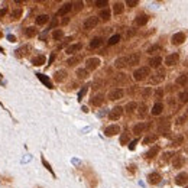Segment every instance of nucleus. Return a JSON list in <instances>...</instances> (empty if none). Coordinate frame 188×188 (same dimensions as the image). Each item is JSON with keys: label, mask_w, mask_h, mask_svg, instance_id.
I'll use <instances>...</instances> for the list:
<instances>
[{"label": "nucleus", "mask_w": 188, "mask_h": 188, "mask_svg": "<svg viewBox=\"0 0 188 188\" xmlns=\"http://www.w3.org/2000/svg\"><path fill=\"white\" fill-rule=\"evenodd\" d=\"M148 20H149L148 15H139V16L135 19V23L138 25V26H145V25L148 23Z\"/></svg>", "instance_id": "14"}, {"label": "nucleus", "mask_w": 188, "mask_h": 188, "mask_svg": "<svg viewBox=\"0 0 188 188\" xmlns=\"http://www.w3.org/2000/svg\"><path fill=\"white\" fill-rule=\"evenodd\" d=\"M80 61H81V57H80V55H77V57L70 58V59L67 61V64H68L70 67H73V65H75V64H78Z\"/></svg>", "instance_id": "32"}, {"label": "nucleus", "mask_w": 188, "mask_h": 188, "mask_svg": "<svg viewBox=\"0 0 188 188\" xmlns=\"http://www.w3.org/2000/svg\"><path fill=\"white\" fill-rule=\"evenodd\" d=\"M36 33H38V29H36L35 26H29V28L25 29V36H26V38H33Z\"/></svg>", "instance_id": "15"}, {"label": "nucleus", "mask_w": 188, "mask_h": 188, "mask_svg": "<svg viewBox=\"0 0 188 188\" xmlns=\"http://www.w3.org/2000/svg\"><path fill=\"white\" fill-rule=\"evenodd\" d=\"M87 93V87H82L81 90H80V93H78V101H81L82 97H84V94Z\"/></svg>", "instance_id": "41"}, {"label": "nucleus", "mask_w": 188, "mask_h": 188, "mask_svg": "<svg viewBox=\"0 0 188 188\" xmlns=\"http://www.w3.org/2000/svg\"><path fill=\"white\" fill-rule=\"evenodd\" d=\"M20 15H22V10H20V9H17V10H13L12 17H13V19H19V17H20Z\"/></svg>", "instance_id": "42"}, {"label": "nucleus", "mask_w": 188, "mask_h": 188, "mask_svg": "<svg viewBox=\"0 0 188 188\" xmlns=\"http://www.w3.org/2000/svg\"><path fill=\"white\" fill-rule=\"evenodd\" d=\"M107 4V0H98V1H96V6L97 7H104Z\"/></svg>", "instance_id": "44"}, {"label": "nucleus", "mask_w": 188, "mask_h": 188, "mask_svg": "<svg viewBox=\"0 0 188 188\" xmlns=\"http://www.w3.org/2000/svg\"><path fill=\"white\" fill-rule=\"evenodd\" d=\"M42 164L46 166V169H48V171L51 172V174H54V172H52V168H51V165H49L48 162H46V159H45V158H42Z\"/></svg>", "instance_id": "46"}, {"label": "nucleus", "mask_w": 188, "mask_h": 188, "mask_svg": "<svg viewBox=\"0 0 188 188\" xmlns=\"http://www.w3.org/2000/svg\"><path fill=\"white\" fill-rule=\"evenodd\" d=\"M32 64L36 67H41L45 64V57L43 55H36L35 58H32Z\"/></svg>", "instance_id": "17"}, {"label": "nucleus", "mask_w": 188, "mask_h": 188, "mask_svg": "<svg viewBox=\"0 0 188 188\" xmlns=\"http://www.w3.org/2000/svg\"><path fill=\"white\" fill-rule=\"evenodd\" d=\"M162 94H164L162 90H156V96H158V97H162Z\"/></svg>", "instance_id": "54"}, {"label": "nucleus", "mask_w": 188, "mask_h": 188, "mask_svg": "<svg viewBox=\"0 0 188 188\" xmlns=\"http://www.w3.org/2000/svg\"><path fill=\"white\" fill-rule=\"evenodd\" d=\"M188 181V174L185 172H182V174H178L177 175V178H175V182L178 184V185H185Z\"/></svg>", "instance_id": "13"}, {"label": "nucleus", "mask_w": 188, "mask_h": 188, "mask_svg": "<svg viewBox=\"0 0 188 188\" xmlns=\"http://www.w3.org/2000/svg\"><path fill=\"white\" fill-rule=\"evenodd\" d=\"M65 77H67V71H64V70H59V71H57L55 73V81L57 82H61V81H64L65 80Z\"/></svg>", "instance_id": "18"}, {"label": "nucleus", "mask_w": 188, "mask_h": 188, "mask_svg": "<svg viewBox=\"0 0 188 188\" xmlns=\"http://www.w3.org/2000/svg\"><path fill=\"white\" fill-rule=\"evenodd\" d=\"M36 75H38V78H39V80H41L48 88H52V82H51V80H49L46 75H43V74H36Z\"/></svg>", "instance_id": "21"}, {"label": "nucleus", "mask_w": 188, "mask_h": 188, "mask_svg": "<svg viewBox=\"0 0 188 188\" xmlns=\"http://www.w3.org/2000/svg\"><path fill=\"white\" fill-rule=\"evenodd\" d=\"M81 7H82V1H78V3H75V9H77V10H81Z\"/></svg>", "instance_id": "52"}, {"label": "nucleus", "mask_w": 188, "mask_h": 188, "mask_svg": "<svg viewBox=\"0 0 188 188\" xmlns=\"http://www.w3.org/2000/svg\"><path fill=\"white\" fill-rule=\"evenodd\" d=\"M180 101L181 103H187L188 101V88H185L184 91L180 93Z\"/></svg>", "instance_id": "34"}, {"label": "nucleus", "mask_w": 188, "mask_h": 188, "mask_svg": "<svg viewBox=\"0 0 188 188\" xmlns=\"http://www.w3.org/2000/svg\"><path fill=\"white\" fill-rule=\"evenodd\" d=\"M98 23V17L97 16H90V17H87L85 20H84V29L85 31H90V29H93V28H96Z\"/></svg>", "instance_id": "2"}, {"label": "nucleus", "mask_w": 188, "mask_h": 188, "mask_svg": "<svg viewBox=\"0 0 188 188\" xmlns=\"http://www.w3.org/2000/svg\"><path fill=\"white\" fill-rule=\"evenodd\" d=\"M71 9H73V3H65L64 6L59 7V10L57 12V15L58 16H64V15H67V13L71 10Z\"/></svg>", "instance_id": "12"}, {"label": "nucleus", "mask_w": 188, "mask_h": 188, "mask_svg": "<svg viewBox=\"0 0 188 188\" xmlns=\"http://www.w3.org/2000/svg\"><path fill=\"white\" fill-rule=\"evenodd\" d=\"M123 94H124V91L122 88H115V90H112L109 93V98L110 100H119V98L123 97Z\"/></svg>", "instance_id": "9"}, {"label": "nucleus", "mask_w": 188, "mask_h": 188, "mask_svg": "<svg viewBox=\"0 0 188 188\" xmlns=\"http://www.w3.org/2000/svg\"><path fill=\"white\" fill-rule=\"evenodd\" d=\"M127 140H129V136H127V135L124 133V135H123L122 138H120V143H126Z\"/></svg>", "instance_id": "48"}, {"label": "nucleus", "mask_w": 188, "mask_h": 188, "mask_svg": "<svg viewBox=\"0 0 188 188\" xmlns=\"http://www.w3.org/2000/svg\"><path fill=\"white\" fill-rule=\"evenodd\" d=\"M178 61H180V55L175 52V54H171V55H168V57L165 58V64L168 67H174L178 64Z\"/></svg>", "instance_id": "4"}, {"label": "nucleus", "mask_w": 188, "mask_h": 188, "mask_svg": "<svg viewBox=\"0 0 188 188\" xmlns=\"http://www.w3.org/2000/svg\"><path fill=\"white\" fill-rule=\"evenodd\" d=\"M184 42H185V33L177 32L172 35V43H174V45H181V43H184Z\"/></svg>", "instance_id": "6"}, {"label": "nucleus", "mask_w": 188, "mask_h": 188, "mask_svg": "<svg viewBox=\"0 0 188 188\" xmlns=\"http://www.w3.org/2000/svg\"><path fill=\"white\" fill-rule=\"evenodd\" d=\"M164 75H165L164 71H159V73H156L155 75L151 78V82H152V84H158V82H161L162 80H164Z\"/></svg>", "instance_id": "16"}, {"label": "nucleus", "mask_w": 188, "mask_h": 188, "mask_svg": "<svg viewBox=\"0 0 188 188\" xmlns=\"http://www.w3.org/2000/svg\"><path fill=\"white\" fill-rule=\"evenodd\" d=\"M139 61H140V55H139V54H132V55H129V67L139 64Z\"/></svg>", "instance_id": "20"}, {"label": "nucleus", "mask_w": 188, "mask_h": 188, "mask_svg": "<svg viewBox=\"0 0 188 188\" xmlns=\"http://www.w3.org/2000/svg\"><path fill=\"white\" fill-rule=\"evenodd\" d=\"M115 65H116V68H124V67H129V55L117 58V59L115 61Z\"/></svg>", "instance_id": "7"}, {"label": "nucleus", "mask_w": 188, "mask_h": 188, "mask_svg": "<svg viewBox=\"0 0 188 188\" xmlns=\"http://www.w3.org/2000/svg\"><path fill=\"white\" fill-rule=\"evenodd\" d=\"M100 45H101V38H94V39L90 42V48H91V49L98 48Z\"/></svg>", "instance_id": "33"}, {"label": "nucleus", "mask_w": 188, "mask_h": 188, "mask_svg": "<svg viewBox=\"0 0 188 188\" xmlns=\"http://www.w3.org/2000/svg\"><path fill=\"white\" fill-rule=\"evenodd\" d=\"M149 94H151V88L148 87V88H145V90H143V97H146V96H149Z\"/></svg>", "instance_id": "51"}, {"label": "nucleus", "mask_w": 188, "mask_h": 188, "mask_svg": "<svg viewBox=\"0 0 188 188\" xmlns=\"http://www.w3.org/2000/svg\"><path fill=\"white\" fill-rule=\"evenodd\" d=\"M110 15H112V13H110L109 9H103V10L100 12V16L98 17H101L103 20H109V19H110Z\"/></svg>", "instance_id": "31"}, {"label": "nucleus", "mask_w": 188, "mask_h": 188, "mask_svg": "<svg viewBox=\"0 0 188 188\" xmlns=\"http://www.w3.org/2000/svg\"><path fill=\"white\" fill-rule=\"evenodd\" d=\"M98 65H100V59H98V58H88V59L85 61V70H87V71H93V70H96Z\"/></svg>", "instance_id": "3"}, {"label": "nucleus", "mask_w": 188, "mask_h": 188, "mask_svg": "<svg viewBox=\"0 0 188 188\" xmlns=\"http://www.w3.org/2000/svg\"><path fill=\"white\" fill-rule=\"evenodd\" d=\"M104 133H106V136H115L117 133H120V127L117 124H112L104 130Z\"/></svg>", "instance_id": "10"}, {"label": "nucleus", "mask_w": 188, "mask_h": 188, "mask_svg": "<svg viewBox=\"0 0 188 188\" xmlns=\"http://www.w3.org/2000/svg\"><path fill=\"white\" fill-rule=\"evenodd\" d=\"M48 19H49L48 15H39L36 17V25H45L48 22Z\"/></svg>", "instance_id": "29"}, {"label": "nucleus", "mask_w": 188, "mask_h": 188, "mask_svg": "<svg viewBox=\"0 0 188 188\" xmlns=\"http://www.w3.org/2000/svg\"><path fill=\"white\" fill-rule=\"evenodd\" d=\"M119 41H120V35H113V36L109 39V45H116Z\"/></svg>", "instance_id": "39"}, {"label": "nucleus", "mask_w": 188, "mask_h": 188, "mask_svg": "<svg viewBox=\"0 0 188 188\" xmlns=\"http://www.w3.org/2000/svg\"><path fill=\"white\" fill-rule=\"evenodd\" d=\"M187 115H188V109H187Z\"/></svg>", "instance_id": "57"}, {"label": "nucleus", "mask_w": 188, "mask_h": 188, "mask_svg": "<svg viewBox=\"0 0 188 188\" xmlns=\"http://www.w3.org/2000/svg\"><path fill=\"white\" fill-rule=\"evenodd\" d=\"M136 107H138V104H136L135 101H132V103H129V104L126 106V112H127V113H133V112L136 110Z\"/></svg>", "instance_id": "37"}, {"label": "nucleus", "mask_w": 188, "mask_h": 188, "mask_svg": "<svg viewBox=\"0 0 188 188\" xmlns=\"http://www.w3.org/2000/svg\"><path fill=\"white\" fill-rule=\"evenodd\" d=\"M1 36H3V35H1V32H0V38H1Z\"/></svg>", "instance_id": "56"}, {"label": "nucleus", "mask_w": 188, "mask_h": 188, "mask_svg": "<svg viewBox=\"0 0 188 188\" xmlns=\"http://www.w3.org/2000/svg\"><path fill=\"white\" fill-rule=\"evenodd\" d=\"M81 48H82V43H81V42H77V43H73V45H70V46L65 49V52L68 54V55H74L75 52H78V51H80Z\"/></svg>", "instance_id": "8"}, {"label": "nucleus", "mask_w": 188, "mask_h": 188, "mask_svg": "<svg viewBox=\"0 0 188 188\" xmlns=\"http://www.w3.org/2000/svg\"><path fill=\"white\" fill-rule=\"evenodd\" d=\"M184 162H185V161H184L182 156H175V158L172 159V165H174L175 168H181V166L184 165Z\"/></svg>", "instance_id": "22"}, {"label": "nucleus", "mask_w": 188, "mask_h": 188, "mask_svg": "<svg viewBox=\"0 0 188 188\" xmlns=\"http://www.w3.org/2000/svg\"><path fill=\"white\" fill-rule=\"evenodd\" d=\"M138 3H139L138 0H127V1H126V4H127V6H130V7H133V6H136Z\"/></svg>", "instance_id": "47"}, {"label": "nucleus", "mask_w": 188, "mask_h": 188, "mask_svg": "<svg viewBox=\"0 0 188 188\" xmlns=\"http://www.w3.org/2000/svg\"><path fill=\"white\" fill-rule=\"evenodd\" d=\"M161 62H162V58H161V57H154V58H151L149 65L154 67V68H158V67L161 65Z\"/></svg>", "instance_id": "25"}, {"label": "nucleus", "mask_w": 188, "mask_h": 188, "mask_svg": "<svg viewBox=\"0 0 188 188\" xmlns=\"http://www.w3.org/2000/svg\"><path fill=\"white\" fill-rule=\"evenodd\" d=\"M62 36H64V32H62L61 29H57V31H54V32H52V38H54L55 41H59Z\"/></svg>", "instance_id": "36"}, {"label": "nucleus", "mask_w": 188, "mask_h": 188, "mask_svg": "<svg viewBox=\"0 0 188 188\" xmlns=\"http://www.w3.org/2000/svg\"><path fill=\"white\" fill-rule=\"evenodd\" d=\"M156 51H161V46H159V45H154V46H151V48L148 49V54H155Z\"/></svg>", "instance_id": "40"}, {"label": "nucleus", "mask_w": 188, "mask_h": 188, "mask_svg": "<svg viewBox=\"0 0 188 188\" xmlns=\"http://www.w3.org/2000/svg\"><path fill=\"white\" fill-rule=\"evenodd\" d=\"M123 9H124L123 3L117 1V3H115V6H113V12H115V15H120V13L123 12Z\"/></svg>", "instance_id": "27"}, {"label": "nucleus", "mask_w": 188, "mask_h": 188, "mask_svg": "<svg viewBox=\"0 0 188 188\" xmlns=\"http://www.w3.org/2000/svg\"><path fill=\"white\" fill-rule=\"evenodd\" d=\"M158 152H159V148H158V146H152L149 151H148L146 158H149V159H151V158H154V156H155Z\"/></svg>", "instance_id": "30"}, {"label": "nucleus", "mask_w": 188, "mask_h": 188, "mask_svg": "<svg viewBox=\"0 0 188 188\" xmlns=\"http://www.w3.org/2000/svg\"><path fill=\"white\" fill-rule=\"evenodd\" d=\"M148 75H149V67H140L138 68L135 73H133V78L136 80V81H142V80H145Z\"/></svg>", "instance_id": "1"}, {"label": "nucleus", "mask_w": 188, "mask_h": 188, "mask_svg": "<svg viewBox=\"0 0 188 188\" xmlns=\"http://www.w3.org/2000/svg\"><path fill=\"white\" fill-rule=\"evenodd\" d=\"M55 59V54H52L51 57H49V64H52V61Z\"/></svg>", "instance_id": "53"}, {"label": "nucleus", "mask_w": 188, "mask_h": 188, "mask_svg": "<svg viewBox=\"0 0 188 188\" xmlns=\"http://www.w3.org/2000/svg\"><path fill=\"white\" fill-rule=\"evenodd\" d=\"M136 143H138V140H133V142H130V145H129V149H130V151H133V149H135V146H136Z\"/></svg>", "instance_id": "50"}, {"label": "nucleus", "mask_w": 188, "mask_h": 188, "mask_svg": "<svg viewBox=\"0 0 188 188\" xmlns=\"http://www.w3.org/2000/svg\"><path fill=\"white\" fill-rule=\"evenodd\" d=\"M182 140H184V138H182V136H178L177 139L172 142V145H174V146H180L181 143H182Z\"/></svg>", "instance_id": "43"}, {"label": "nucleus", "mask_w": 188, "mask_h": 188, "mask_svg": "<svg viewBox=\"0 0 188 188\" xmlns=\"http://www.w3.org/2000/svg\"><path fill=\"white\" fill-rule=\"evenodd\" d=\"M162 110H164V106H162V103H156L155 106L152 107V115L154 116H158L162 113Z\"/></svg>", "instance_id": "24"}, {"label": "nucleus", "mask_w": 188, "mask_h": 188, "mask_svg": "<svg viewBox=\"0 0 188 188\" xmlns=\"http://www.w3.org/2000/svg\"><path fill=\"white\" fill-rule=\"evenodd\" d=\"M156 139H158V135H148L146 138L143 139V143H145V145H151V143H154Z\"/></svg>", "instance_id": "28"}, {"label": "nucleus", "mask_w": 188, "mask_h": 188, "mask_svg": "<svg viewBox=\"0 0 188 188\" xmlns=\"http://www.w3.org/2000/svg\"><path fill=\"white\" fill-rule=\"evenodd\" d=\"M145 129H146V123H138V124L133 126V133H135V135H139V133H142Z\"/></svg>", "instance_id": "19"}, {"label": "nucleus", "mask_w": 188, "mask_h": 188, "mask_svg": "<svg viewBox=\"0 0 188 188\" xmlns=\"http://www.w3.org/2000/svg\"><path fill=\"white\" fill-rule=\"evenodd\" d=\"M87 75H88V71H87L85 68H78V70H77V77H78V78H85Z\"/></svg>", "instance_id": "35"}, {"label": "nucleus", "mask_w": 188, "mask_h": 188, "mask_svg": "<svg viewBox=\"0 0 188 188\" xmlns=\"http://www.w3.org/2000/svg\"><path fill=\"white\" fill-rule=\"evenodd\" d=\"M122 115H123V109L120 106H117L109 113V119H110V120H117V119L122 117Z\"/></svg>", "instance_id": "5"}, {"label": "nucleus", "mask_w": 188, "mask_h": 188, "mask_svg": "<svg viewBox=\"0 0 188 188\" xmlns=\"http://www.w3.org/2000/svg\"><path fill=\"white\" fill-rule=\"evenodd\" d=\"M103 101H104V97H103V96H100V94H98V96H94L93 100H91V103H93L94 106H101V104H103Z\"/></svg>", "instance_id": "26"}, {"label": "nucleus", "mask_w": 188, "mask_h": 188, "mask_svg": "<svg viewBox=\"0 0 188 188\" xmlns=\"http://www.w3.org/2000/svg\"><path fill=\"white\" fill-rule=\"evenodd\" d=\"M57 25H58V20H57V19H55V17H54V19H52V22H51V25H49V29H52V28H55Z\"/></svg>", "instance_id": "49"}, {"label": "nucleus", "mask_w": 188, "mask_h": 188, "mask_svg": "<svg viewBox=\"0 0 188 188\" xmlns=\"http://www.w3.org/2000/svg\"><path fill=\"white\" fill-rule=\"evenodd\" d=\"M177 84L178 85H187L188 84V74H181L177 78Z\"/></svg>", "instance_id": "23"}, {"label": "nucleus", "mask_w": 188, "mask_h": 188, "mask_svg": "<svg viewBox=\"0 0 188 188\" xmlns=\"http://www.w3.org/2000/svg\"><path fill=\"white\" fill-rule=\"evenodd\" d=\"M148 180H149V184L156 185V184H159V182H161V175H159L158 172H152V174H149Z\"/></svg>", "instance_id": "11"}, {"label": "nucleus", "mask_w": 188, "mask_h": 188, "mask_svg": "<svg viewBox=\"0 0 188 188\" xmlns=\"http://www.w3.org/2000/svg\"><path fill=\"white\" fill-rule=\"evenodd\" d=\"M7 38H9V41L10 42H15V36H13V35H9Z\"/></svg>", "instance_id": "55"}, {"label": "nucleus", "mask_w": 188, "mask_h": 188, "mask_svg": "<svg viewBox=\"0 0 188 188\" xmlns=\"http://www.w3.org/2000/svg\"><path fill=\"white\" fill-rule=\"evenodd\" d=\"M25 51H28V46H23V48L17 49V51H16V55H17V57H22V55L25 54Z\"/></svg>", "instance_id": "45"}, {"label": "nucleus", "mask_w": 188, "mask_h": 188, "mask_svg": "<svg viewBox=\"0 0 188 188\" xmlns=\"http://www.w3.org/2000/svg\"><path fill=\"white\" fill-rule=\"evenodd\" d=\"M138 115H139V117H145V115H146V104L145 103H142L139 106V112H138Z\"/></svg>", "instance_id": "38"}]
</instances>
